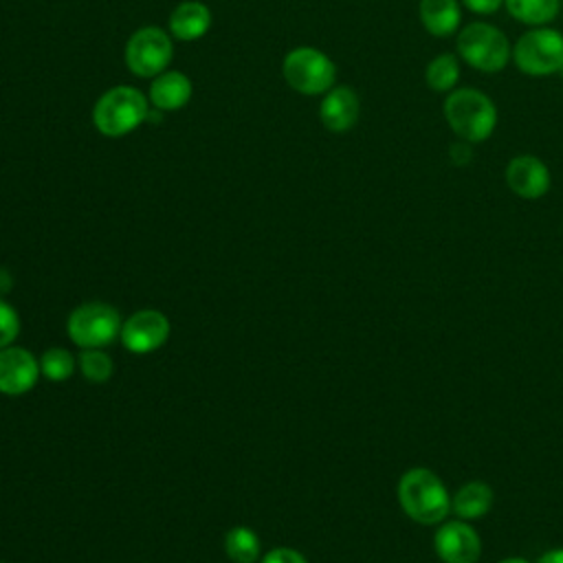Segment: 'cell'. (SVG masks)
<instances>
[{
  "label": "cell",
  "instance_id": "3",
  "mask_svg": "<svg viewBox=\"0 0 563 563\" xmlns=\"http://www.w3.org/2000/svg\"><path fill=\"white\" fill-rule=\"evenodd\" d=\"M150 99L139 88L121 84L108 88L92 106V125L99 134L119 139L147 121Z\"/></svg>",
  "mask_w": 563,
  "mask_h": 563
},
{
  "label": "cell",
  "instance_id": "4",
  "mask_svg": "<svg viewBox=\"0 0 563 563\" xmlns=\"http://www.w3.org/2000/svg\"><path fill=\"white\" fill-rule=\"evenodd\" d=\"M457 57L479 73H499L508 66L512 48L501 29L490 22H468L457 33Z\"/></svg>",
  "mask_w": 563,
  "mask_h": 563
},
{
  "label": "cell",
  "instance_id": "28",
  "mask_svg": "<svg viewBox=\"0 0 563 563\" xmlns=\"http://www.w3.org/2000/svg\"><path fill=\"white\" fill-rule=\"evenodd\" d=\"M499 563H530V561L523 556H508V559H501Z\"/></svg>",
  "mask_w": 563,
  "mask_h": 563
},
{
  "label": "cell",
  "instance_id": "24",
  "mask_svg": "<svg viewBox=\"0 0 563 563\" xmlns=\"http://www.w3.org/2000/svg\"><path fill=\"white\" fill-rule=\"evenodd\" d=\"M262 563H308L301 552L292 548H275L268 554H264Z\"/></svg>",
  "mask_w": 563,
  "mask_h": 563
},
{
  "label": "cell",
  "instance_id": "26",
  "mask_svg": "<svg viewBox=\"0 0 563 563\" xmlns=\"http://www.w3.org/2000/svg\"><path fill=\"white\" fill-rule=\"evenodd\" d=\"M537 563H563V548H554V550L543 552Z\"/></svg>",
  "mask_w": 563,
  "mask_h": 563
},
{
  "label": "cell",
  "instance_id": "15",
  "mask_svg": "<svg viewBox=\"0 0 563 563\" xmlns=\"http://www.w3.org/2000/svg\"><path fill=\"white\" fill-rule=\"evenodd\" d=\"M211 26V11L198 0H185L169 13V35L183 42H194L207 35Z\"/></svg>",
  "mask_w": 563,
  "mask_h": 563
},
{
  "label": "cell",
  "instance_id": "5",
  "mask_svg": "<svg viewBox=\"0 0 563 563\" xmlns=\"http://www.w3.org/2000/svg\"><path fill=\"white\" fill-rule=\"evenodd\" d=\"M286 84L299 95H325L336 81L334 62L314 46H295L282 59Z\"/></svg>",
  "mask_w": 563,
  "mask_h": 563
},
{
  "label": "cell",
  "instance_id": "20",
  "mask_svg": "<svg viewBox=\"0 0 563 563\" xmlns=\"http://www.w3.org/2000/svg\"><path fill=\"white\" fill-rule=\"evenodd\" d=\"M224 550L233 563H255L260 559V539L251 528L238 526L227 532Z\"/></svg>",
  "mask_w": 563,
  "mask_h": 563
},
{
  "label": "cell",
  "instance_id": "8",
  "mask_svg": "<svg viewBox=\"0 0 563 563\" xmlns=\"http://www.w3.org/2000/svg\"><path fill=\"white\" fill-rule=\"evenodd\" d=\"M172 55H174L172 35H167L165 29L154 26V24L136 29L128 37L125 51H123L128 70L136 77H145V79H152V77L161 75L163 70H167Z\"/></svg>",
  "mask_w": 563,
  "mask_h": 563
},
{
  "label": "cell",
  "instance_id": "22",
  "mask_svg": "<svg viewBox=\"0 0 563 563\" xmlns=\"http://www.w3.org/2000/svg\"><path fill=\"white\" fill-rule=\"evenodd\" d=\"M79 369L88 383H106L112 376L114 365L103 350L90 347L79 354Z\"/></svg>",
  "mask_w": 563,
  "mask_h": 563
},
{
  "label": "cell",
  "instance_id": "14",
  "mask_svg": "<svg viewBox=\"0 0 563 563\" xmlns=\"http://www.w3.org/2000/svg\"><path fill=\"white\" fill-rule=\"evenodd\" d=\"M191 79L180 70H163L161 75L152 77L150 84V103L161 112H174L189 103L191 99Z\"/></svg>",
  "mask_w": 563,
  "mask_h": 563
},
{
  "label": "cell",
  "instance_id": "1",
  "mask_svg": "<svg viewBox=\"0 0 563 563\" xmlns=\"http://www.w3.org/2000/svg\"><path fill=\"white\" fill-rule=\"evenodd\" d=\"M398 504L411 521L422 526L442 523L451 512V495L444 482L424 466H413L400 475Z\"/></svg>",
  "mask_w": 563,
  "mask_h": 563
},
{
  "label": "cell",
  "instance_id": "21",
  "mask_svg": "<svg viewBox=\"0 0 563 563\" xmlns=\"http://www.w3.org/2000/svg\"><path fill=\"white\" fill-rule=\"evenodd\" d=\"M40 372L53 383H64L75 374V356L64 347H48L40 356Z\"/></svg>",
  "mask_w": 563,
  "mask_h": 563
},
{
  "label": "cell",
  "instance_id": "13",
  "mask_svg": "<svg viewBox=\"0 0 563 563\" xmlns=\"http://www.w3.org/2000/svg\"><path fill=\"white\" fill-rule=\"evenodd\" d=\"M361 117V99L352 86H332L321 103H319V119L325 130L334 134H343L356 125Z\"/></svg>",
  "mask_w": 563,
  "mask_h": 563
},
{
  "label": "cell",
  "instance_id": "25",
  "mask_svg": "<svg viewBox=\"0 0 563 563\" xmlns=\"http://www.w3.org/2000/svg\"><path fill=\"white\" fill-rule=\"evenodd\" d=\"M471 13H479V15H488V13H495L504 0H460Z\"/></svg>",
  "mask_w": 563,
  "mask_h": 563
},
{
  "label": "cell",
  "instance_id": "10",
  "mask_svg": "<svg viewBox=\"0 0 563 563\" xmlns=\"http://www.w3.org/2000/svg\"><path fill=\"white\" fill-rule=\"evenodd\" d=\"M433 548L442 563H477L482 541L468 521L453 519L440 523L433 537Z\"/></svg>",
  "mask_w": 563,
  "mask_h": 563
},
{
  "label": "cell",
  "instance_id": "7",
  "mask_svg": "<svg viewBox=\"0 0 563 563\" xmlns=\"http://www.w3.org/2000/svg\"><path fill=\"white\" fill-rule=\"evenodd\" d=\"M121 317L119 312L103 301H88L77 306L66 323L68 336L81 350L106 347L121 334Z\"/></svg>",
  "mask_w": 563,
  "mask_h": 563
},
{
  "label": "cell",
  "instance_id": "16",
  "mask_svg": "<svg viewBox=\"0 0 563 563\" xmlns=\"http://www.w3.org/2000/svg\"><path fill=\"white\" fill-rule=\"evenodd\" d=\"M418 18L429 35L446 37L455 33L462 22L460 0H420Z\"/></svg>",
  "mask_w": 563,
  "mask_h": 563
},
{
  "label": "cell",
  "instance_id": "11",
  "mask_svg": "<svg viewBox=\"0 0 563 563\" xmlns=\"http://www.w3.org/2000/svg\"><path fill=\"white\" fill-rule=\"evenodd\" d=\"M508 189L523 200H539L550 191L552 176L548 165L534 154H517L504 172Z\"/></svg>",
  "mask_w": 563,
  "mask_h": 563
},
{
  "label": "cell",
  "instance_id": "12",
  "mask_svg": "<svg viewBox=\"0 0 563 563\" xmlns=\"http://www.w3.org/2000/svg\"><path fill=\"white\" fill-rule=\"evenodd\" d=\"M40 374V358L29 350L18 345L0 350V394L22 396L35 387Z\"/></svg>",
  "mask_w": 563,
  "mask_h": 563
},
{
  "label": "cell",
  "instance_id": "19",
  "mask_svg": "<svg viewBox=\"0 0 563 563\" xmlns=\"http://www.w3.org/2000/svg\"><path fill=\"white\" fill-rule=\"evenodd\" d=\"M424 81L433 92H451L460 81V62L453 53L435 55L424 68Z\"/></svg>",
  "mask_w": 563,
  "mask_h": 563
},
{
  "label": "cell",
  "instance_id": "18",
  "mask_svg": "<svg viewBox=\"0 0 563 563\" xmlns=\"http://www.w3.org/2000/svg\"><path fill=\"white\" fill-rule=\"evenodd\" d=\"M508 13L528 26H548L561 9V0H504Z\"/></svg>",
  "mask_w": 563,
  "mask_h": 563
},
{
  "label": "cell",
  "instance_id": "23",
  "mask_svg": "<svg viewBox=\"0 0 563 563\" xmlns=\"http://www.w3.org/2000/svg\"><path fill=\"white\" fill-rule=\"evenodd\" d=\"M20 334V317L11 303L0 299V350L9 347Z\"/></svg>",
  "mask_w": 563,
  "mask_h": 563
},
{
  "label": "cell",
  "instance_id": "27",
  "mask_svg": "<svg viewBox=\"0 0 563 563\" xmlns=\"http://www.w3.org/2000/svg\"><path fill=\"white\" fill-rule=\"evenodd\" d=\"M9 288H11V275L0 268V295L9 292Z\"/></svg>",
  "mask_w": 563,
  "mask_h": 563
},
{
  "label": "cell",
  "instance_id": "6",
  "mask_svg": "<svg viewBox=\"0 0 563 563\" xmlns=\"http://www.w3.org/2000/svg\"><path fill=\"white\" fill-rule=\"evenodd\" d=\"M512 62L528 77H548L563 70V35L550 26L526 31L512 46Z\"/></svg>",
  "mask_w": 563,
  "mask_h": 563
},
{
  "label": "cell",
  "instance_id": "17",
  "mask_svg": "<svg viewBox=\"0 0 563 563\" xmlns=\"http://www.w3.org/2000/svg\"><path fill=\"white\" fill-rule=\"evenodd\" d=\"M490 506H493V488L482 479L462 484L451 497V512H455V517L464 521L484 517L490 510Z\"/></svg>",
  "mask_w": 563,
  "mask_h": 563
},
{
  "label": "cell",
  "instance_id": "2",
  "mask_svg": "<svg viewBox=\"0 0 563 563\" xmlns=\"http://www.w3.org/2000/svg\"><path fill=\"white\" fill-rule=\"evenodd\" d=\"M451 132L466 143H484L497 128L495 101L477 88H455L442 106Z\"/></svg>",
  "mask_w": 563,
  "mask_h": 563
},
{
  "label": "cell",
  "instance_id": "9",
  "mask_svg": "<svg viewBox=\"0 0 563 563\" xmlns=\"http://www.w3.org/2000/svg\"><path fill=\"white\" fill-rule=\"evenodd\" d=\"M121 343L134 354L158 350L169 339V319L154 308H143L121 323Z\"/></svg>",
  "mask_w": 563,
  "mask_h": 563
}]
</instances>
